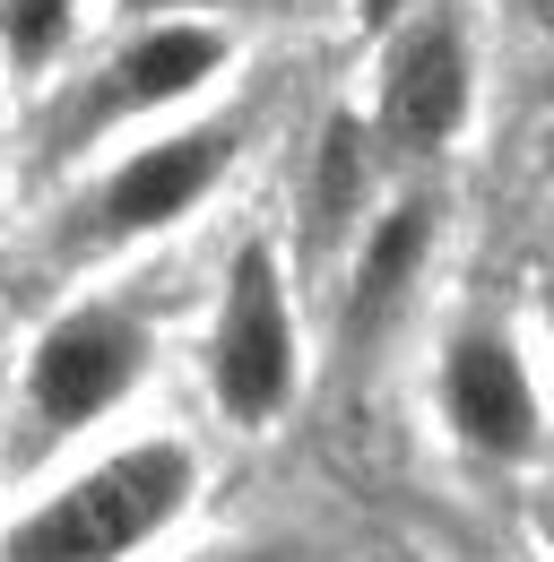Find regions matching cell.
Listing matches in <instances>:
<instances>
[{
    "mask_svg": "<svg viewBox=\"0 0 554 562\" xmlns=\"http://www.w3.org/2000/svg\"><path fill=\"white\" fill-rule=\"evenodd\" d=\"M191 485H200V459L174 432L122 441L87 476H69L35 510H18L0 528V562H131L191 510Z\"/></svg>",
    "mask_w": 554,
    "mask_h": 562,
    "instance_id": "cell-1",
    "label": "cell"
},
{
    "mask_svg": "<svg viewBox=\"0 0 554 562\" xmlns=\"http://www.w3.org/2000/svg\"><path fill=\"white\" fill-rule=\"evenodd\" d=\"M147 355H156V338H147V321L131 303H78V312H62L35 338V363H26V424H35V441H62L78 424L113 416L138 390Z\"/></svg>",
    "mask_w": 554,
    "mask_h": 562,
    "instance_id": "cell-2",
    "label": "cell"
},
{
    "mask_svg": "<svg viewBox=\"0 0 554 562\" xmlns=\"http://www.w3.org/2000/svg\"><path fill=\"white\" fill-rule=\"evenodd\" d=\"M208 390L234 424H277L295 398V312L269 243H243L225 269V303L208 329Z\"/></svg>",
    "mask_w": 554,
    "mask_h": 562,
    "instance_id": "cell-3",
    "label": "cell"
},
{
    "mask_svg": "<svg viewBox=\"0 0 554 562\" xmlns=\"http://www.w3.org/2000/svg\"><path fill=\"white\" fill-rule=\"evenodd\" d=\"M468 95H477V70H468L459 9L408 18L390 44V70H381V131L399 147H451L468 131Z\"/></svg>",
    "mask_w": 554,
    "mask_h": 562,
    "instance_id": "cell-4",
    "label": "cell"
},
{
    "mask_svg": "<svg viewBox=\"0 0 554 562\" xmlns=\"http://www.w3.org/2000/svg\"><path fill=\"white\" fill-rule=\"evenodd\" d=\"M234 147H243L234 122H200V131H174V139L138 147L131 165L96 191V234H104V243H131V234H165V225H182V216L225 182Z\"/></svg>",
    "mask_w": 554,
    "mask_h": 562,
    "instance_id": "cell-5",
    "label": "cell"
},
{
    "mask_svg": "<svg viewBox=\"0 0 554 562\" xmlns=\"http://www.w3.org/2000/svg\"><path fill=\"white\" fill-rule=\"evenodd\" d=\"M442 416L485 459H529L538 450V381H529V363H520V347L502 329L451 338V355H442Z\"/></svg>",
    "mask_w": 554,
    "mask_h": 562,
    "instance_id": "cell-6",
    "label": "cell"
},
{
    "mask_svg": "<svg viewBox=\"0 0 554 562\" xmlns=\"http://www.w3.org/2000/svg\"><path fill=\"white\" fill-rule=\"evenodd\" d=\"M217 70H225V35L174 18V26H147L138 44H122V61H113V78L96 87L87 113H147V104H174V95L208 87Z\"/></svg>",
    "mask_w": 554,
    "mask_h": 562,
    "instance_id": "cell-7",
    "label": "cell"
},
{
    "mask_svg": "<svg viewBox=\"0 0 554 562\" xmlns=\"http://www.w3.org/2000/svg\"><path fill=\"white\" fill-rule=\"evenodd\" d=\"M424 260H433V209L424 200H399V209L381 216L373 234H364V251H355V294H346V347H373L390 321H399V303L416 294L424 278Z\"/></svg>",
    "mask_w": 554,
    "mask_h": 562,
    "instance_id": "cell-8",
    "label": "cell"
},
{
    "mask_svg": "<svg viewBox=\"0 0 554 562\" xmlns=\"http://www.w3.org/2000/svg\"><path fill=\"white\" fill-rule=\"evenodd\" d=\"M364 191H373V139L339 113V122H321V147H312V234L339 243L364 209Z\"/></svg>",
    "mask_w": 554,
    "mask_h": 562,
    "instance_id": "cell-9",
    "label": "cell"
},
{
    "mask_svg": "<svg viewBox=\"0 0 554 562\" xmlns=\"http://www.w3.org/2000/svg\"><path fill=\"white\" fill-rule=\"evenodd\" d=\"M69 9H78V0H9V53H18V61H53Z\"/></svg>",
    "mask_w": 554,
    "mask_h": 562,
    "instance_id": "cell-10",
    "label": "cell"
},
{
    "mask_svg": "<svg viewBox=\"0 0 554 562\" xmlns=\"http://www.w3.org/2000/svg\"><path fill=\"white\" fill-rule=\"evenodd\" d=\"M200 562H312L303 546H217V554H200Z\"/></svg>",
    "mask_w": 554,
    "mask_h": 562,
    "instance_id": "cell-11",
    "label": "cell"
},
{
    "mask_svg": "<svg viewBox=\"0 0 554 562\" xmlns=\"http://www.w3.org/2000/svg\"><path fill=\"white\" fill-rule=\"evenodd\" d=\"M399 9H408V0H364V18H373V26H390Z\"/></svg>",
    "mask_w": 554,
    "mask_h": 562,
    "instance_id": "cell-12",
    "label": "cell"
},
{
    "mask_svg": "<svg viewBox=\"0 0 554 562\" xmlns=\"http://www.w3.org/2000/svg\"><path fill=\"white\" fill-rule=\"evenodd\" d=\"M538 9H546V18H554V0H538Z\"/></svg>",
    "mask_w": 554,
    "mask_h": 562,
    "instance_id": "cell-13",
    "label": "cell"
}]
</instances>
